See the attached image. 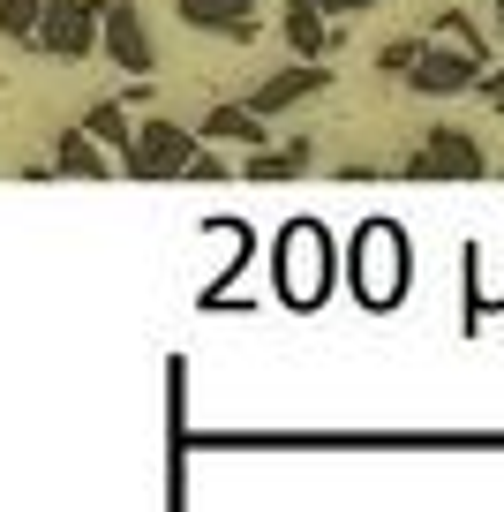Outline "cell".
Returning <instances> with one entry per match:
<instances>
[{
	"mask_svg": "<svg viewBox=\"0 0 504 512\" xmlns=\"http://www.w3.org/2000/svg\"><path fill=\"white\" fill-rule=\"evenodd\" d=\"M83 128H91V144H106L113 159H121V144L136 136V128H128V98H98V106L83 113Z\"/></svg>",
	"mask_w": 504,
	"mask_h": 512,
	"instance_id": "obj_14",
	"label": "cell"
},
{
	"mask_svg": "<svg viewBox=\"0 0 504 512\" xmlns=\"http://www.w3.org/2000/svg\"><path fill=\"white\" fill-rule=\"evenodd\" d=\"M429 31H437V38H452V46H467V53H482V61H489V31L467 16V8H444V16H429Z\"/></svg>",
	"mask_w": 504,
	"mask_h": 512,
	"instance_id": "obj_15",
	"label": "cell"
},
{
	"mask_svg": "<svg viewBox=\"0 0 504 512\" xmlns=\"http://www.w3.org/2000/svg\"><path fill=\"white\" fill-rule=\"evenodd\" d=\"M279 31H286V46H294L301 61H324L331 38H339V23H331L316 0H286V23H279Z\"/></svg>",
	"mask_w": 504,
	"mask_h": 512,
	"instance_id": "obj_13",
	"label": "cell"
},
{
	"mask_svg": "<svg viewBox=\"0 0 504 512\" xmlns=\"http://www.w3.org/2000/svg\"><path fill=\"white\" fill-rule=\"evenodd\" d=\"M279 294L294 309H316L331 294V234L316 219H294L279 234Z\"/></svg>",
	"mask_w": 504,
	"mask_h": 512,
	"instance_id": "obj_2",
	"label": "cell"
},
{
	"mask_svg": "<svg viewBox=\"0 0 504 512\" xmlns=\"http://www.w3.org/2000/svg\"><path fill=\"white\" fill-rule=\"evenodd\" d=\"M324 83H331V68H324V61H301V53H294L286 68H271V76L249 91V106L264 113V121H279V113H294L301 98H316Z\"/></svg>",
	"mask_w": 504,
	"mask_h": 512,
	"instance_id": "obj_8",
	"label": "cell"
},
{
	"mask_svg": "<svg viewBox=\"0 0 504 512\" xmlns=\"http://www.w3.org/2000/svg\"><path fill=\"white\" fill-rule=\"evenodd\" d=\"M98 8L106 0H38V31H31V46L46 53V61H91L98 53Z\"/></svg>",
	"mask_w": 504,
	"mask_h": 512,
	"instance_id": "obj_4",
	"label": "cell"
},
{
	"mask_svg": "<svg viewBox=\"0 0 504 512\" xmlns=\"http://www.w3.org/2000/svg\"><path fill=\"white\" fill-rule=\"evenodd\" d=\"M31 31H38V0H0V38L31 46Z\"/></svg>",
	"mask_w": 504,
	"mask_h": 512,
	"instance_id": "obj_16",
	"label": "cell"
},
{
	"mask_svg": "<svg viewBox=\"0 0 504 512\" xmlns=\"http://www.w3.org/2000/svg\"><path fill=\"white\" fill-rule=\"evenodd\" d=\"M53 174H68V181H106V174H121L113 166V151L106 144H91V128H61V144H53Z\"/></svg>",
	"mask_w": 504,
	"mask_h": 512,
	"instance_id": "obj_12",
	"label": "cell"
},
{
	"mask_svg": "<svg viewBox=\"0 0 504 512\" xmlns=\"http://www.w3.org/2000/svg\"><path fill=\"white\" fill-rule=\"evenodd\" d=\"M196 136H204V144H249L256 151V144H271V121L249 106V98H219V106L196 121Z\"/></svg>",
	"mask_w": 504,
	"mask_h": 512,
	"instance_id": "obj_11",
	"label": "cell"
},
{
	"mask_svg": "<svg viewBox=\"0 0 504 512\" xmlns=\"http://www.w3.org/2000/svg\"><path fill=\"white\" fill-rule=\"evenodd\" d=\"M98 53L121 68V83L158 76V46H151V23H143L136 0H106V8H98Z\"/></svg>",
	"mask_w": 504,
	"mask_h": 512,
	"instance_id": "obj_3",
	"label": "cell"
},
{
	"mask_svg": "<svg viewBox=\"0 0 504 512\" xmlns=\"http://www.w3.org/2000/svg\"><path fill=\"white\" fill-rule=\"evenodd\" d=\"M474 91L489 98V113H504V68H489V76H474Z\"/></svg>",
	"mask_w": 504,
	"mask_h": 512,
	"instance_id": "obj_19",
	"label": "cell"
},
{
	"mask_svg": "<svg viewBox=\"0 0 504 512\" xmlns=\"http://www.w3.org/2000/svg\"><path fill=\"white\" fill-rule=\"evenodd\" d=\"M189 144H196V128H181V121H166V113H151V121L136 128L121 144V174L128 181H174L181 174V159H189Z\"/></svg>",
	"mask_w": 504,
	"mask_h": 512,
	"instance_id": "obj_5",
	"label": "cell"
},
{
	"mask_svg": "<svg viewBox=\"0 0 504 512\" xmlns=\"http://www.w3.org/2000/svg\"><path fill=\"white\" fill-rule=\"evenodd\" d=\"M414 53H422V31H414V38H392V46L377 53V68H384V76H407V68H414Z\"/></svg>",
	"mask_w": 504,
	"mask_h": 512,
	"instance_id": "obj_18",
	"label": "cell"
},
{
	"mask_svg": "<svg viewBox=\"0 0 504 512\" xmlns=\"http://www.w3.org/2000/svg\"><path fill=\"white\" fill-rule=\"evenodd\" d=\"M399 174L407 181H482L489 174V159H482V144H474L467 128H429L422 144L407 151V166H399Z\"/></svg>",
	"mask_w": 504,
	"mask_h": 512,
	"instance_id": "obj_6",
	"label": "cell"
},
{
	"mask_svg": "<svg viewBox=\"0 0 504 512\" xmlns=\"http://www.w3.org/2000/svg\"><path fill=\"white\" fill-rule=\"evenodd\" d=\"M316 8H324V16H369L377 0H316Z\"/></svg>",
	"mask_w": 504,
	"mask_h": 512,
	"instance_id": "obj_20",
	"label": "cell"
},
{
	"mask_svg": "<svg viewBox=\"0 0 504 512\" xmlns=\"http://www.w3.org/2000/svg\"><path fill=\"white\" fill-rule=\"evenodd\" d=\"M226 174H234V166H226L219 151H211L204 136H196V144H189V159H181V181H226Z\"/></svg>",
	"mask_w": 504,
	"mask_h": 512,
	"instance_id": "obj_17",
	"label": "cell"
},
{
	"mask_svg": "<svg viewBox=\"0 0 504 512\" xmlns=\"http://www.w3.org/2000/svg\"><path fill=\"white\" fill-rule=\"evenodd\" d=\"M174 16L204 38H234V46L256 38V0H174Z\"/></svg>",
	"mask_w": 504,
	"mask_h": 512,
	"instance_id": "obj_9",
	"label": "cell"
},
{
	"mask_svg": "<svg viewBox=\"0 0 504 512\" xmlns=\"http://www.w3.org/2000/svg\"><path fill=\"white\" fill-rule=\"evenodd\" d=\"M316 166H324V151H316L309 136H279L271 151H249L234 174L241 181H301V174H316Z\"/></svg>",
	"mask_w": 504,
	"mask_h": 512,
	"instance_id": "obj_10",
	"label": "cell"
},
{
	"mask_svg": "<svg viewBox=\"0 0 504 512\" xmlns=\"http://www.w3.org/2000/svg\"><path fill=\"white\" fill-rule=\"evenodd\" d=\"M354 294H362V309H399V294H407V234H399L392 219H369L362 234H354Z\"/></svg>",
	"mask_w": 504,
	"mask_h": 512,
	"instance_id": "obj_1",
	"label": "cell"
},
{
	"mask_svg": "<svg viewBox=\"0 0 504 512\" xmlns=\"http://www.w3.org/2000/svg\"><path fill=\"white\" fill-rule=\"evenodd\" d=\"M474 76H482V53H467V46H452V38L422 31V53H414V68L399 83L422 91V98H459V91H474Z\"/></svg>",
	"mask_w": 504,
	"mask_h": 512,
	"instance_id": "obj_7",
	"label": "cell"
}]
</instances>
